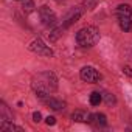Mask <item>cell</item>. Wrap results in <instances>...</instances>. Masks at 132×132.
Masks as SVG:
<instances>
[{"mask_svg":"<svg viewBox=\"0 0 132 132\" xmlns=\"http://www.w3.org/2000/svg\"><path fill=\"white\" fill-rule=\"evenodd\" d=\"M121 16H130V6L129 5H120L117 8V17Z\"/></svg>","mask_w":132,"mask_h":132,"instance_id":"8fae6325","label":"cell"},{"mask_svg":"<svg viewBox=\"0 0 132 132\" xmlns=\"http://www.w3.org/2000/svg\"><path fill=\"white\" fill-rule=\"evenodd\" d=\"M118 22H120V28H121L124 33H127V31H130V30H132L130 16H121V17H118Z\"/></svg>","mask_w":132,"mask_h":132,"instance_id":"ba28073f","label":"cell"},{"mask_svg":"<svg viewBox=\"0 0 132 132\" xmlns=\"http://www.w3.org/2000/svg\"><path fill=\"white\" fill-rule=\"evenodd\" d=\"M101 101H103V96H101V93H98V92H93V93L90 95V104H92V106H98Z\"/></svg>","mask_w":132,"mask_h":132,"instance_id":"7c38bea8","label":"cell"},{"mask_svg":"<svg viewBox=\"0 0 132 132\" xmlns=\"http://www.w3.org/2000/svg\"><path fill=\"white\" fill-rule=\"evenodd\" d=\"M123 72H124L127 76H130V78H132V67H124V69H123Z\"/></svg>","mask_w":132,"mask_h":132,"instance_id":"ac0fdd59","label":"cell"},{"mask_svg":"<svg viewBox=\"0 0 132 132\" xmlns=\"http://www.w3.org/2000/svg\"><path fill=\"white\" fill-rule=\"evenodd\" d=\"M51 109H54V110H62L64 107H65V103L64 101H59V100H56V98H45L44 100Z\"/></svg>","mask_w":132,"mask_h":132,"instance_id":"9c48e42d","label":"cell"},{"mask_svg":"<svg viewBox=\"0 0 132 132\" xmlns=\"http://www.w3.org/2000/svg\"><path fill=\"white\" fill-rule=\"evenodd\" d=\"M45 123H47L48 126H53V124L56 123V118H54V117H47V120H45Z\"/></svg>","mask_w":132,"mask_h":132,"instance_id":"9a60e30c","label":"cell"},{"mask_svg":"<svg viewBox=\"0 0 132 132\" xmlns=\"http://www.w3.org/2000/svg\"><path fill=\"white\" fill-rule=\"evenodd\" d=\"M90 123L95 124L96 127H104L107 124V120H106V115H103V113H92Z\"/></svg>","mask_w":132,"mask_h":132,"instance_id":"52a82bcc","label":"cell"},{"mask_svg":"<svg viewBox=\"0 0 132 132\" xmlns=\"http://www.w3.org/2000/svg\"><path fill=\"white\" fill-rule=\"evenodd\" d=\"M39 16L42 19L44 25H47V27H53L56 23V16H54V13L48 6H40L39 8Z\"/></svg>","mask_w":132,"mask_h":132,"instance_id":"277c9868","label":"cell"},{"mask_svg":"<svg viewBox=\"0 0 132 132\" xmlns=\"http://www.w3.org/2000/svg\"><path fill=\"white\" fill-rule=\"evenodd\" d=\"M106 101H107V104H113V103H115V98H113V95H110V93H109V95L106 96Z\"/></svg>","mask_w":132,"mask_h":132,"instance_id":"2e32d148","label":"cell"},{"mask_svg":"<svg viewBox=\"0 0 132 132\" xmlns=\"http://www.w3.org/2000/svg\"><path fill=\"white\" fill-rule=\"evenodd\" d=\"M0 129H2V132H22L23 129L22 127H19V126H14V124H11V123H8L6 120H3L2 121V124H0Z\"/></svg>","mask_w":132,"mask_h":132,"instance_id":"30bf717a","label":"cell"},{"mask_svg":"<svg viewBox=\"0 0 132 132\" xmlns=\"http://www.w3.org/2000/svg\"><path fill=\"white\" fill-rule=\"evenodd\" d=\"M81 79L86 81V82H90V84H95L101 79V75L98 73V70H95L93 67H84L81 69V73H79Z\"/></svg>","mask_w":132,"mask_h":132,"instance_id":"3957f363","label":"cell"},{"mask_svg":"<svg viewBox=\"0 0 132 132\" xmlns=\"http://www.w3.org/2000/svg\"><path fill=\"white\" fill-rule=\"evenodd\" d=\"M40 118H42V117H40V113H39V112H34V113H33V120H34L36 123H39V121H40Z\"/></svg>","mask_w":132,"mask_h":132,"instance_id":"e0dca14e","label":"cell"},{"mask_svg":"<svg viewBox=\"0 0 132 132\" xmlns=\"http://www.w3.org/2000/svg\"><path fill=\"white\" fill-rule=\"evenodd\" d=\"M33 8H34V6H33V2H31V0H27V3L23 2V10H27V11L30 13V11H33Z\"/></svg>","mask_w":132,"mask_h":132,"instance_id":"5bb4252c","label":"cell"},{"mask_svg":"<svg viewBox=\"0 0 132 132\" xmlns=\"http://www.w3.org/2000/svg\"><path fill=\"white\" fill-rule=\"evenodd\" d=\"M100 40V31L96 27H84L76 33V44L82 48L93 47Z\"/></svg>","mask_w":132,"mask_h":132,"instance_id":"7a4b0ae2","label":"cell"},{"mask_svg":"<svg viewBox=\"0 0 132 132\" xmlns=\"http://www.w3.org/2000/svg\"><path fill=\"white\" fill-rule=\"evenodd\" d=\"M90 117H92V113H89L82 109H78L72 113L73 121H78V123H90Z\"/></svg>","mask_w":132,"mask_h":132,"instance_id":"8992f818","label":"cell"},{"mask_svg":"<svg viewBox=\"0 0 132 132\" xmlns=\"http://www.w3.org/2000/svg\"><path fill=\"white\" fill-rule=\"evenodd\" d=\"M33 89L36 92V95L40 100H45V96L50 92H54L57 89V79L53 73L45 72V73H39L37 76H34L33 79Z\"/></svg>","mask_w":132,"mask_h":132,"instance_id":"6da1fadb","label":"cell"},{"mask_svg":"<svg viewBox=\"0 0 132 132\" xmlns=\"http://www.w3.org/2000/svg\"><path fill=\"white\" fill-rule=\"evenodd\" d=\"M30 50L34 51V53H39V54H44V56H53V51L51 48H48L40 39H36L34 42H31L30 45Z\"/></svg>","mask_w":132,"mask_h":132,"instance_id":"5b68a950","label":"cell"},{"mask_svg":"<svg viewBox=\"0 0 132 132\" xmlns=\"http://www.w3.org/2000/svg\"><path fill=\"white\" fill-rule=\"evenodd\" d=\"M79 16H81V11H76V13L73 11V13H72V14H70L69 17H67V22H65V27H69L70 23H73V22H76Z\"/></svg>","mask_w":132,"mask_h":132,"instance_id":"4fadbf2b","label":"cell"}]
</instances>
